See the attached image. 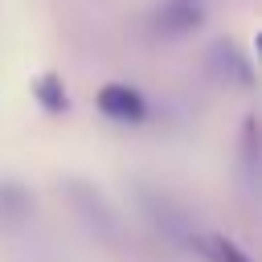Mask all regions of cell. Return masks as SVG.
<instances>
[{"label": "cell", "mask_w": 262, "mask_h": 262, "mask_svg": "<svg viewBox=\"0 0 262 262\" xmlns=\"http://www.w3.org/2000/svg\"><path fill=\"white\" fill-rule=\"evenodd\" d=\"M213 57H221L225 66H221V74L225 78H233V82H242V86H250L254 82V70H250V61L229 45V41H217V49H213Z\"/></svg>", "instance_id": "obj_5"}, {"label": "cell", "mask_w": 262, "mask_h": 262, "mask_svg": "<svg viewBox=\"0 0 262 262\" xmlns=\"http://www.w3.org/2000/svg\"><path fill=\"white\" fill-rule=\"evenodd\" d=\"M70 192H74L70 201H74L78 217L86 221V229L94 237H102V242H119V217L111 213V205L102 201V192L90 188L86 180H70Z\"/></svg>", "instance_id": "obj_2"}, {"label": "cell", "mask_w": 262, "mask_h": 262, "mask_svg": "<svg viewBox=\"0 0 262 262\" xmlns=\"http://www.w3.org/2000/svg\"><path fill=\"white\" fill-rule=\"evenodd\" d=\"M94 102H98V111H102L111 123H143V115H147L143 94H139L135 86H127V82H106Z\"/></svg>", "instance_id": "obj_3"}, {"label": "cell", "mask_w": 262, "mask_h": 262, "mask_svg": "<svg viewBox=\"0 0 262 262\" xmlns=\"http://www.w3.org/2000/svg\"><path fill=\"white\" fill-rule=\"evenodd\" d=\"M33 217V196L16 180H0V229H16Z\"/></svg>", "instance_id": "obj_4"}, {"label": "cell", "mask_w": 262, "mask_h": 262, "mask_svg": "<svg viewBox=\"0 0 262 262\" xmlns=\"http://www.w3.org/2000/svg\"><path fill=\"white\" fill-rule=\"evenodd\" d=\"M201 246H205V254H209L213 262H254V258H250V254H246L237 242H229V237H221V233L205 237Z\"/></svg>", "instance_id": "obj_7"}, {"label": "cell", "mask_w": 262, "mask_h": 262, "mask_svg": "<svg viewBox=\"0 0 262 262\" xmlns=\"http://www.w3.org/2000/svg\"><path fill=\"white\" fill-rule=\"evenodd\" d=\"M205 16H209L205 0H160V4L151 8V29H156L160 37L176 41V37L196 33V29L205 25Z\"/></svg>", "instance_id": "obj_1"}, {"label": "cell", "mask_w": 262, "mask_h": 262, "mask_svg": "<svg viewBox=\"0 0 262 262\" xmlns=\"http://www.w3.org/2000/svg\"><path fill=\"white\" fill-rule=\"evenodd\" d=\"M33 98H41V106L45 111H66V86H61V78L57 74H41L37 82H33Z\"/></svg>", "instance_id": "obj_6"}]
</instances>
